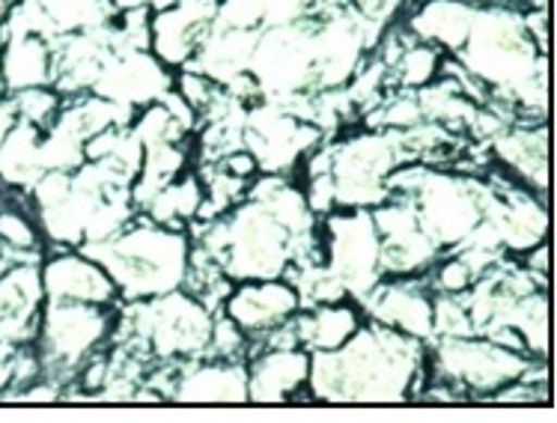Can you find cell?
<instances>
[{"label":"cell","mask_w":557,"mask_h":423,"mask_svg":"<svg viewBox=\"0 0 557 423\" xmlns=\"http://www.w3.org/2000/svg\"><path fill=\"white\" fill-rule=\"evenodd\" d=\"M39 275H42L46 301H84L99 308L120 304V293L111 275L78 248L46 251L39 263Z\"/></svg>","instance_id":"2e32d148"},{"label":"cell","mask_w":557,"mask_h":423,"mask_svg":"<svg viewBox=\"0 0 557 423\" xmlns=\"http://www.w3.org/2000/svg\"><path fill=\"white\" fill-rule=\"evenodd\" d=\"M116 12L123 10H137V7H147V10H164V7H171L173 0H108Z\"/></svg>","instance_id":"1f68e13d"},{"label":"cell","mask_w":557,"mask_h":423,"mask_svg":"<svg viewBox=\"0 0 557 423\" xmlns=\"http://www.w3.org/2000/svg\"><path fill=\"white\" fill-rule=\"evenodd\" d=\"M474 15H478V3L471 0H414V7L406 12L403 30L454 58L466 46Z\"/></svg>","instance_id":"7402d4cb"},{"label":"cell","mask_w":557,"mask_h":423,"mask_svg":"<svg viewBox=\"0 0 557 423\" xmlns=\"http://www.w3.org/2000/svg\"><path fill=\"white\" fill-rule=\"evenodd\" d=\"M444 51L409 36L403 42V48H399L394 63L387 66V87H394V90H421V87L438 78Z\"/></svg>","instance_id":"4316f807"},{"label":"cell","mask_w":557,"mask_h":423,"mask_svg":"<svg viewBox=\"0 0 557 423\" xmlns=\"http://www.w3.org/2000/svg\"><path fill=\"white\" fill-rule=\"evenodd\" d=\"M426 373V344L364 320L331 352H310L308 397L319 402H403Z\"/></svg>","instance_id":"6da1fadb"},{"label":"cell","mask_w":557,"mask_h":423,"mask_svg":"<svg viewBox=\"0 0 557 423\" xmlns=\"http://www.w3.org/2000/svg\"><path fill=\"white\" fill-rule=\"evenodd\" d=\"M262 0H218L215 27L224 30H260Z\"/></svg>","instance_id":"f1b7e54d"},{"label":"cell","mask_w":557,"mask_h":423,"mask_svg":"<svg viewBox=\"0 0 557 423\" xmlns=\"http://www.w3.org/2000/svg\"><path fill=\"white\" fill-rule=\"evenodd\" d=\"M310 378V352L301 346H260L248 358V402H289Z\"/></svg>","instance_id":"d6986e66"},{"label":"cell","mask_w":557,"mask_h":423,"mask_svg":"<svg viewBox=\"0 0 557 423\" xmlns=\"http://www.w3.org/2000/svg\"><path fill=\"white\" fill-rule=\"evenodd\" d=\"M54 80V48L46 34L3 24L0 48V90L12 92L48 87Z\"/></svg>","instance_id":"ffe728a7"},{"label":"cell","mask_w":557,"mask_h":423,"mask_svg":"<svg viewBox=\"0 0 557 423\" xmlns=\"http://www.w3.org/2000/svg\"><path fill=\"white\" fill-rule=\"evenodd\" d=\"M387 195L406 197L418 224L442 253L456 251L486 217L492 188L468 173L433 171L426 164H399L387 176Z\"/></svg>","instance_id":"5b68a950"},{"label":"cell","mask_w":557,"mask_h":423,"mask_svg":"<svg viewBox=\"0 0 557 423\" xmlns=\"http://www.w3.org/2000/svg\"><path fill=\"white\" fill-rule=\"evenodd\" d=\"M116 313L84 301H46L39 313L34 349L42 361V376L58 385H75L81 366L102 352L114 334Z\"/></svg>","instance_id":"52a82bcc"},{"label":"cell","mask_w":557,"mask_h":423,"mask_svg":"<svg viewBox=\"0 0 557 423\" xmlns=\"http://www.w3.org/2000/svg\"><path fill=\"white\" fill-rule=\"evenodd\" d=\"M215 310H209L188 289L125 301L116 313L111 344H123L147 354L149 364H183L209 354Z\"/></svg>","instance_id":"277c9868"},{"label":"cell","mask_w":557,"mask_h":423,"mask_svg":"<svg viewBox=\"0 0 557 423\" xmlns=\"http://www.w3.org/2000/svg\"><path fill=\"white\" fill-rule=\"evenodd\" d=\"M322 132L313 123L293 114L277 102H257L248 108L242 147L248 149L260 173H289L305 161L310 149L319 147Z\"/></svg>","instance_id":"8fae6325"},{"label":"cell","mask_w":557,"mask_h":423,"mask_svg":"<svg viewBox=\"0 0 557 423\" xmlns=\"http://www.w3.org/2000/svg\"><path fill=\"white\" fill-rule=\"evenodd\" d=\"M46 289L39 263H12L0 277V340L12 346H30L39 328Z\"/></svg>","instance_id":"ac0fdd59"},{"label":"cell","mask_w":557,"mask_h":423,"mask_svg":"<svg viewBox=\"0 0 557 423\" xmlns=\"http://www.w3.org/2000/svg\"><path fill=\"white\" fill-rule=\"evenodd\" d=\"M12 108H15V116L22 123H30V126L42 128L46 132L54 116H58L60 104H63V96L58 92V87H30V90L12 92Z\"/></svg>","instance_id":"83f0119b"},{"label":"cell","mask_w":557,"mask_h":423,"mask_svg":"<svg viewBox=\"0 0 557 423\" xmlns=\"http://www.w3.org/2000/svg\"><path fill=\"white\" fill-rule=\"evenodd\" d=\"M331 185L337 209H373L385 203L387 176L414 159L406 132L370 128L329 147Z\"/></svg>","instance_id":"ba28073f"},{"label":"cell","mask_w":557,"mask_h":423,"mask_svg":"<svg viewBox=\"0 0 557 423\" xmlns=\"http://www.w3.org/2000/svg\"><path fill=\"white\" fill-rule=\"evenodd\" d=\"M322 229V265L334 281H341L346 296L364 301L382 272V239L370 209H334L319 224Z\"/></svg>","instance_id":"30bf717a"},{"label":"cell","mask_w":557,"mask_h":423,"mask_svg":"<svg viewBox=\"0 0 557 423\" xmlns=\"http://www.w3.org/2000/svg\"><path fill=\"white\" fill-rule=\"evenodd\" d=\"M203 207V183H200V173L185 171L180 179H173L171 185H164L159 195L152 197L144 212L137 215H147L156 224L173 229H188V224L197 221V212Z\"/></svg>","instance_id":"484cf974"},{"label":"cell","mask_w":557,"mask_h":423,"mask_svg":"<svg viewBox=\"0 0 557 423\" xmlns=\"http://www.w3.org/2000/svg\"><path fill=\"white\" fill-rule=\"evenodd\" d=\"M346 7L361 22L373 24L379 30H387V24H394L399 12L406 10V0H346Z\"/></svg>","instance_id":"f546056e"},{"label":"cell","mask_w":557,"mask_h":423,"mask_svg":"<svg viewBox=\"0 0 557 423\" xmlns=\"http://www.w3.org/2000/svg\"><path fill=\"white\" fill-rule=\"evenodd\" d=\"M39 144H42V128L22 120L10 128V135L0 140V185L24 195L34 188L36 179L46 173Z\"/></svg>","instance_id":"d4e9b609"},{"label":"cell","mask_w":557,"mask_h":423,"mask_svg":"<svg viewBox=\"0 0 557 423\" xmlns=\"http://www.w3.org/2000/svg\"><path fill=\"white\" fill-rule=\"evenodd\" d=\"M0 48H3V30H0ZM0 96H7V92L0 90Z\"/></svg>","instance_id":"d590c367"},{"label":"cell","mask_w":557,"mask_h":423,"mask_svg":"<svg viewBox=\"0 0 557 423\" xmlns=\"http://www.w3.org/2000/svg\"><path fill=\"white\" fill-rule=\"evenodd\" d=\"M218 0H173L149 15V51L168 66L183 70L212 30Z\"/></svg>","instance_id":"9a60e30c"},{"label":"cell","mask_w":557,"mask_h":423,"mask_svg":"<svg viewBox=\"0 0 557 423\" xmlns=\"http://www.w3.org/2000/svg\"><path fill=\"white\" fill-rule=\"evenodd\" d=\"M194 248L233 281H272L289 269L322 265V229L310 239H296L262 200L245 195L242 203L215 221L188 224Z\"/></svg>","instance_id":"7a4b0ae2"},{"label":"cell","mask_w":557,"mask_h":423,"mask_svg":"<svg viewBox=\"0 0 557 423\" xmlns=\"http://www.w3.org/2000/svg\"><path fill=\"white\" fill-rule=\"evenodd\" d=\"M361 304L367 310V320L382 322L387 328L418 337L423 344H430L435 337L433 289L423 275L391 277L387 284L379 281Z\"/></svg>","instance_id":"e0dca14e"},{"label":"cell","mask_w":557,"mask_h":423,"mask_svg":"<svg viewBox=\"0 0 557 423\" xmlns=\"http://www.w3.org/2000/svg\"><path fill=\"white\" fill-rule=\"evenodd\" d=\"M361 310L349 298L301 308L293 316V334L301 349L308 352H331L341 349L358 328H361Z\"/></svg>","instance_id":"603a6c76"},{"label":"cell","mask_w":557,"mask_h":423,"mask_svg":"<svg viewBox=\"0 0 557 423\" xmlns=\"http://www.w3.org/2000/svg\"><path fill=\"white\" fill-rule=\"evenodd\" d=\"M0 251L12 263H42L46 257V236L36 221V212L24 191L0 185Z\"/></svg>","instance_id":"cb8c5ba5"},{"label":"cell","mask_w":557,"mask_h":423,"mask_svg":"<svg viewBox=\"0 0 557 423\" xmlns=\"http://www.w3.org/2000/svg\"><path fill=\"white\" fill-rule=\"evenodd\" d=\"M370 215L382 239V272L387 277L426 275L438 263L442 251L421 229L406 197L391 195L385 203L370 209Z\"/></svg>","instance_id":"7c38bea8"},{"label":"cell","mask_w":557,"mask_h":423,"mask_svg":"<svg viewBox=\"0 0 557 423\" xmlns=\"http://www.w3.org/2000/svg\"><path fill=\"white\" fill-rule=\"evenodd\" d=\"M18 349H22V346L3 344V340H0V394L10 390L12 376H15V361H18Z\"/></svg>","instance_id":"4dcf8cb0"},{"label":"cell","mask_w":557,"mask_h":423,"mask_svg":"<svg viewBox=\"0 0 557 423\" xmlns=\"http://www.w3.org/2000/svg\"><path fill=\"white\" fill-rule=\"evenodd\" d=\"M18 123V116H15V108H12L10 96H0V140L10 135V128Z\"/></svg>","instance_id":"d6a6232c"},{"label":"cell","mask_w":557,"mask_h":423,"mask_svg":"<svg viewBox=\"0 0 557 423\" xmlns=\"http://www.w3.org/2000/svg\"><path fill=\"white\" fill-rule=\"evenodd\" d=\"M536 358L500 346L483 334L433 337L426 344L430 385H444L456 400H492L500 388L522 378Z\"/></svg>","instance_id":"8992f818"},{"label":"cell","mask_w":557,"mask_h":423,"mask_svg":"<svg viewBox=\"0 0 557 423\" xmlns=\"http://www.w3.org/2000/svg\"><path fill=\"white\" fill-rule=\"evenodd\" d=\"M78 251L92 257L111 275L116 293L125 301L164 296L183 289L191 265V236L188 229H173L135 215L116 236Z\"/></svg>","instance_id":"3957f363"},{"label":"cell","mask_w":557,"mask_h":423,"mask_svg":"<svg viewBox=\"0 0 557 423\" xmlns=\"http://www.w3.org/2000/svg\"><path fill=\"white\" fill-rule=\"evenodd\" d=\"M313 30H317V22L260 27L248 70L260 90V99L293 104L298 96L319 90Z\"/></svg>","instance_id":"9c48e42d"},{"label":"cell","mask_w":557,"mask_h":423,"mask_svg":"<svg viewBox=\"0 0 557 423\" xmlns=\"http://www.w3.org/2000/svg\"><path fill=\"white\" fill-rule=\"evenodd\" d=\"M301 310V296L286 277L272 281H242L230 289L221 313L248 334L250 349L274 328H281ZM250 358V354H248Z\"/></svg>","instance_id":"5bb4252c"},{"label":"cell","mask_w":557,"mask_h":423,"mask_svg":"<svg viewBox=\"0 0 557 423\" xmlns=\"http://www.w3.org/2000/svg\"><path fill=\"white\" fill-rule=\"evenodd\" d=\"M173 90L171 70L149 48H114L92 84V96L125 108L159 102Z\"/></svg>","instance_id":"4fadbf2b"},{"label":"cell","mask_w":557,"mask_h":423,"mask_svg":"<svg viewBox=\"0 0 557 423\" xmlns=\"http://www.w3.org/2000/svg\"><path fill=\"white\" fill-rule=\"evenodd\" d=\"M495 159L510 167L512 179H522L524 188L546 197L548 185V128L546 120L536 123H510L490 140Z\"/></svg>","instance_id":"44dd1931"},{"label":"cell","mask_w":557,"mask_h":423,"mask_svg":"<svg viewBox=\"0 0 557 423\" xmlns=\"http://www.w3.org/2000/svg\"><path fill=\"white\" fill-rule=\"evenodd\" d=\"M12 3H15V0H0V30H3V24H7V18H10Z\"/></svg>","instance_id":"836d02e7"},{"label":"cell","mask_w":557,"mask_h":423,"mask_svg":"<svg viewBox=\"0 0 557 423\" xmlns=\"http://www.w3.org/2000/svg\"><path fill=\"white\" fill-rule=\"evenodd\" d=\"M10 265H12L10 257H7V253L0 251V277H3V272H7V269H10Z\"/></svg>","instance_id":"e575fe53"}]
</instances>
